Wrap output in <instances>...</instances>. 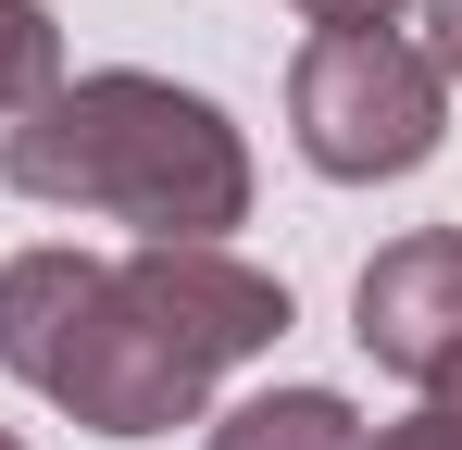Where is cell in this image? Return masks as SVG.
Instances as JSON below:
<instances>
[{"label":"cell","instance_id":"6","mask_svg":"<svg viewBox=\"0 0 462 450\" xmlns=\"http://www.w3.org/2000/svg\"><path fill=\"white\" fill-rule=\"evenodd\" d=\"M51 88H63V25H51V0H0V126L38 113Z\"/></svg>","mask_w":462,"mask_h":450},{"label":"cell","instance_id":"4","mask_svg":"<svg viewBox=\"0 0 462 450\" xmlns=\"http://www.w3.org/2000/svg\"><path fill=\"white\" fill-rule=\"evenodd\" d=\"M350 338L387 375H412L438 413H462V225H412L387 238L350 288Z\"/></svg>","mask_w":462,"mask_h":450},{"label":"cell","instance_id":"10","mask_svg":"<svg viewBox=\"0 0 462 450\" xmlns=\"http://www.w3.org/2000/svg\"><path fill=\"white\" fill-rule=\"evenodd\" d=\"M0 450H25V438H13V426H0Z\"/></svg>","mask_w":462,"mask_h":450},{"label":"cell","instance_id":"8","mask_svg":"<svg viewBox=\"0 0 462 450\" xmlns=\"http://www.w3.org/2000/svg\"><path fill=\"white\" fill-rule=\"evenodd\" d=\"M412 25H425L412 51H425V63H438V75L462 88V0H412Z\"/></svg>","mask_w":462,"mask_h":450},{"label":"cell","instance_id":"2","mask_svg":"<svg viewBox=\"0 0 462 450\" xmlns=\"http://www.w3.org/2000/svg\"><path fill=\"white\" fill-rule=\"evenodd\" d=\"M0 188L51 213H113L138 238H226L250 225V138L226 126V100L100 63L0 126Z\"/></svg>","mask_w":462,"mask_h":450},{"label":"cell","instance_id":"7","mask_svg":"<svg viewBox=\"0 0 462 450\" xmlns=\"http://www.w3.org/2000/svg\"><path fill=\"white\" fill-rule=\"evenodd\" d=\"M363 450H462V413H400V426H363Z\"/></svg>","mask_w":462,"mask_h":450},{"label":"cell","instance_id":"1","mask_svg":"<svg viewBox=\"0 0 462 450\" xmlns=\"http://www.w3.org/2000/svg\"><path fill=\"white\" fill-rule=\"evenodd\" d=\"M288 338V288L226 238H138L100 250H13L0 263V375H25L88 438H175L200 426L213 375Z\"/></svg>","mask_w":462,"mask_h":450},{"label":"cell","instance_id":"3","mask_svg":"<svg viewBox=\"0 0 462 450\" xmlns=\"http://www.w3.org/2000/svg\"><path fill=\"white\" fill-rule=\"evenodd\" d=\"M288 126H300L312 175L375 188V175L438 163V138H450V75L425 63L400 25H312L300 63H288Z\"/></svg>","mask_w":462,"mask_h":450},{"label":"cell","instance_id":"9","mask_svg":"<svg viewBox=\"0 0 462 450\" xmlns=\"http://www.w3.org/2000/svg\"><path fill=\"white\" fill-rule=\"evenodd\" d=\"M312 25H400V13H412V0H300Z\"/></svg>","mask_w":462,"mask_h":450},{"label":"cell","instance_id":"5","mask_svg":"<svg viewBox=\"0 0 462 450\" xmlns=\"http://www.w3.org/2000/svg\"><path fill=\"white\" fill-rule=\"evenodd\" d=\"M213 450H363V413L337 388H263V400L213 413Z\"/></svg>","mask_w":462,"mask_h":450}]
</instances>
